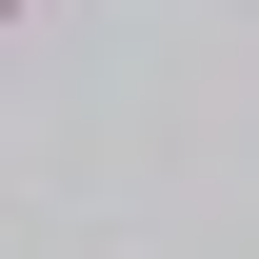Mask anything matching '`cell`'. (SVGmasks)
Segmentation results:
<instances>
[{"instance_id":"6da1fadb","label":"cell","mask_w":259,"mask_h":259,"mask_svg":"<svg viewBox=\"0 0 259 259\" xmlns=\"http://www.w3.org/2000/svg\"><path fill=\"white\" fill-rule=\"evenodd\" d=\"M0 20H40V0H0Z\"/></svg>"}]
</instances>
